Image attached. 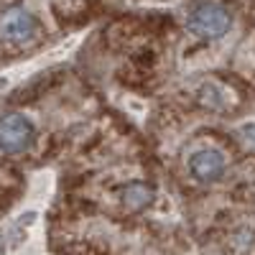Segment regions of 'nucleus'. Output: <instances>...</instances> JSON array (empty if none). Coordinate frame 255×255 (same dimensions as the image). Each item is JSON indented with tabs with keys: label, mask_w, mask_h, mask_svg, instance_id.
Instances as JSON below:
<instances>
[{
	"label": "nucleus",
	"mask_w": 255,
	"mask_h": 255,
	"mask_svg": "<svg viewBox=\"0 0 255 255\" xmlns=\"http://www.w3.org/2000/svg\"><path fill=\"white\" fill-rule=\"evenodd\" d=\"M36 128L26 115L8 113L0 115V151L3 153H23L31 148Z\"/></svg>",
	"instance_id": "obj_1"
},
{
	"label": "nucleus",
	"mask_w": 255,
	"mask_h": 255,
	"mask_svg": "<svg viewBox=\"0 0 255 255\" xmlns=\"http://www.w3.org/2000/svg\"><path fill=\"white\" fill-rule=\"evenodd\" d=\"M232 15L220 3H199L189 13V28L204 38H220L230 31Z\"/></svg>",
	"instance_id": "obj_2"
},
{
	"label": "nucleus",
	"mask_w": 255,
	"mask_h": 255,
	"mask_svg": "<svg viewBox=\"0 0 255 255\" xmlns=\"http://www.w3.org/2000/svg\"><path fill=\"white\" fill-rule=\"evenodd\" d=\"M36 33V20L26 8H10L0 15V38L3 41H28Z\"/></svg>",
	"instance_id": "obj_3"
},
{
	"label": "nucleus",
	"mask_w": 255,
	"mask_h": 255,
	"mask_svg": "<svg viewBox=\"0 0 255 255\" xmlns=\"http://www.w3.org/2000/svg\"><path fill=\"white\" fill-rule=\"evenodd\" d=\"M189 168L199 181H215L225 171V156L220 151H215V148H204V151L191 156Z\"/></svg>",
	"instance_id": "obj_4"
},
{
	"label": "nucleus",
	"mask_w": 255,
	"mask_h": 255,
	"mask_svg": "<svg viewBox=\"0 0 255 255\" xmlns=\"http://www.w3.org/2000/svg\"><path fill=\"white\" fill-rule=\"evenodd\" d=\"M151 199H153V191L143 181H133V184H128L123 189V202H125L128 209H143Z\"/></svg>",
	"instance_id": "obj_5"
},
{
	"label": "nucleus",
	"mask_w": 255,
	"mask_h": 255,
	"mask_svg": "<svg viewBox=\"0 0 255 255\" xmlns=\"http://www.w3.org/2000/svg\"><path fill=\"white\" fill-rule=\"evenodd\" d=\"M243 135H245L250 143H255V123H250V125H243Z\"/></svg>",
	"instance_id": "obj_6"
}]
</instances>
